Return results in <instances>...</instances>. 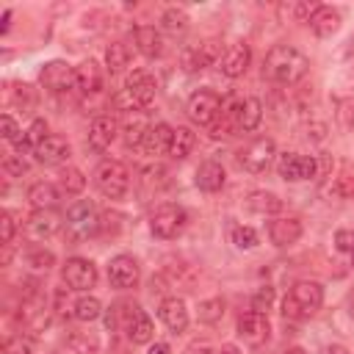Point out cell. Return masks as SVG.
Wrapping results in <instances>:
<instances>
[{
    "mask_svg": "<svg viewBox=\"0 0 354 354\" xmlns=\"http://www.w3.org/2000/svg\"><path fill=\"white\" fill-rule=\"evenodd\" d=\"M310 69V61L301 50L290 47V44H277L268 50L266 61H263V75L279 86H293L299 83Z\"/></svg>",
    "mask_w": 354,
    "mask_h": 354,
    "instance_id": "obj_1",
    "label": "cell"
},
{
    "mask_svg": "<svg viewBox=\"0 0 354 354\" xmlns=\"http://www.w3.org/2000/svg\"><path fill=\"white\" fill-rule=\"evenodd\" d=\"M321 304H324V288L313 279H301L282 299V315L285 318H310L318 313Z\"/></svg>",
    "mask_w": 354,
    "mask_h": 354,
    "instance_id": "obj_2",
    "label": "cell"
},
{
    "mask_svg": "<svg viewBox=\"0 0 354 354\" xmlns=\"http://www.w3.org/2000/svg\"><path fill=\"white\" fill-rule=\"evenodd\" d=\"M94 185L108 199H122L130 191V171L119 160H102L94 169Z\"/></svg>",
    "mask_w": 354,
    "mask_h": 354,
    "instance_id": "obj_3",
    "label": "cell"
},
{
    "mask_svg": "<svg viewBox=\"0 0 354 354\" xmlns=\"http://www.w3.org/2000/svg\"><path fill=\"white\" fill-rule=\"evenodd\" d=\"M185 224H188V213H185L180 205H174V202H163V205L155 207V213L149 216V230H152V235H155V238H163V241L177 238V235L185 230Z\"/></svg>",
    "mask_w": 354,
    "mask_h": 354,
    "instance_id": "obj_4",
    "label": "cell"
},
{
    "mask_svg": "<svg viewBox=\"0 0 354 354\" xmlns=\"http://www.w3.org/2000/svg\"><path fill=\"white\" fill-rule=\"evenodd\" d=\"M274 155H277L274 138L260 136V138H252L246 147L238 149V163H241L249 174H263V171H268Z\"/></svg>",
    "mask_w": 354,
    "mask_h": 354,
    "instance_id": "obj_5",
    "label": "cell"
},
{
    "mask_svg": "<svg viewBox=\"0 0 354 354\" xmlns=\"http://www.w3.org/2000/svg\"><path fill=\"white\" fill-rule=\"evenodd\" d=\"M221 97L216 94V91H210V88H199V91H194L191 97H188V105H185V113H188V119L191 122H196V124H213L216 119H218V113H221Z\"/></svg>",
    "mask_w": 354,
    "mask_h": 354,
    "instance_id": "obj_6",
    "label": "cell"
},
{
    "mask_svg": "<svg viewBox=\"0 0 354 354\" xmlns=\"http://www.w3.org/2000/svg\"><path fill=\"white\" fill-rule=\"evenodd\" d=\"M66 230L75 235V238H88L100 230V216H97V207L88 202V199H77L75 205H69L66 210Z\"/></svg>",
    "mask_w": 354,
    "mask_h": 354,
    "instance_id": "obj_7",
    "label": "cell"
},
{
    "mask_svg": "<svg viewBox=\"0 0 354 354\" xmlns=\"http://www.w3.org/2000/svg\"><path fill=\"white\" fill-rule=\"evenodd\" d=\"M277 171L282 180L299 183V180H310L318 174V163L313 155H299V152H282L277 160Z\"/></svg>",
    "mask_w": 354,
    "mask_h": 354,
    "instance_id": "obj_8",
    "label": "cell"
},
{
    "mask_svg": "<svg viewBox=\"0 0 354 354\" xmlns=\"http://www.w3.org/2000/svg\"><path fill=\"white\" fill-rule=\"evenodd\" d=\"M41 86L50 91V94H64L69 88H77V80H75V69L66 64V61H50L41 66Z\"/></svg>",
    "mask_w": 354,
    "mask_h": 354,
    "instance_id": "obj_9",
    "label": "cell"
},
{
    "mask_svg": "<svg viewBox=\"0 0 354 354\" xmlns=\"http://www.w3.org/2000/svg\"><path fill=\"white\" fill-rule=\"evenodd\" d=\"M64 282L72 290H88L97 285V266L86 257H69L64 263Z\"/></svg>",
    "mask_w": 354,
    "mask_h": 354,
    "instance_id": "obj_10",
    "label": "cell"
},
{
    "mask_svg": "<svg viewBox=\"0 0 354 354\" xmlns=\"http://www.w3.org/2000/svg\"><path fill=\"white\" fill-rule=\"evenodd\" d=\"M108 279H111L113 288L127 290V288H136V285H138L141 268H138V263H136L130 254H116V257L108 263Z\"/></svg>",
    "mask_w": 354,
    "mask_h": 354,
    "instance_id": "obj_11",
    "label": "cell"
},
{
    "mask_svg": "<svg viewBox=\"0 0 354 354\" xmlns=\"http://www.w3.org/2000/svg\"><path fill=\"white\" fill-rule=\"evenodd\" d=\"M268 332H271V324L266 318V313H257V310H249L238 318V335L249 343V346H263L268 340Z\"/></svg>",
    "mask_w": 354,
    "mask_h": 354,
    "instance_id": "obj_12",
    "label": "cell"
},
{
    "mask_svg": "<svg viewBox=\"0 0 354 354\" xmlns=\"http://www.w3.org/2000/svg\"><path fill=\"white\" fill-rule=\"evenodd\" d=\"M216 61H221V44L216 39H207L196 47H188L183 53V66L188 72H196V69H205V66H213Z\"/></svg>",
    "mask_w": 354,
    "mask_h": 354,
    "instance_id": "obj_13",
    "label": "cell"
},
{
    "mask_svg": "<svg viewBox=\"0 0 354 354\" xmlns=\"http://www.w3.org/2000/svg\"><path fill=\"white\" fill-rule=\"evenodd\" d=\"M58 230H61V216H58L55 210H33L30 218L25 221V232H28V238H33V241L53 238Z\"/></svg>",
    "mask_w": 354,
    "mask_h": 354,
    "instance_id": "obj_14",
    "label": "cell"
},
{
    "mask_svg": "<svg viewBox=\"0 0 354 354\" xmlns=\"http://www.w3.org/2000/svg\"><path fill=\"white\" fill-rule=\"evenodd\" d=\"M249 61H252V50L246 41H232L224 55H221V72L227 77H241L246 69H249Z\"/></svg>",
    "mask_w": 354,
    "mask_h": 354,
    "instance_id": "obj_15",
    "label": "cell"
},
{
    "mask_svg": "<svg viewBox=\"0 0 354 354\" xmlns=\"http://www.w3.org/2000/svg\"><path fill=\"white\" fill-rule=\"evenodd\" d=\"M116 136H119L116 119H111V116H97V119L91 122V130H88V147H91L94 152H105V149L113 144Z\"/></svg>",
    "mask_w": 354,
    "mask_h": 354,
    "instance_id": "obj_16",
    "label": "cell"
},
{
    "mask_svg": "<svg viewBox=\"0 0 354 354\" xmlns=\"http://www.w3.org/2000/svg\"><path fill=\"white\" fill-rule=\"evenodd\" d=\"M158 315H160V321H163L171 332H177V335L188 329V307H185V301H183V299H177V296L163 299V301H160Z\"/></svg>",
    "mask_w": 354,
    "mask_h": 354,
    "instance_id": "obj_17",
    "label": "cell"
},
{
    "mask_svg": "<svg viewBox=\"0 0 354 354\" xmlns=\"http://www.w3.org/2000/svg\"><path fill=\"white\" fill-rule=\"evenodd\" d=\"M268 238L274 246H290L301 238V221L293 218V216H282V218H274L268 224Z\"/></svg>",
    "mask_w": 354,
    "mask_h": 354,
    "instance_id": "obj_18",
    "label": "cell"
},
{
    "mask_svg": "<svg viewBox=\"0 0 354 354\" xmlns=\"http://www.w3.org/2000/svg\"><path fill=\"white\" fill-rule=\"evenodd\" d=\"M149 116L144 113V111H133V113H127L124 116V122H122V138H124V144L133 149V147H141L144 144V138H147V133H149Z\"/></svg>",
    "mask_w": 354,
    "mask_h": 354,
    "instance_id": "obj_19",
    "label": "cell"
},
{
    "mask_svg": "<svg viewBox=\"0 0 354 354\" xmlns=\"http://www.w3.org/2000/svg\"><path fill=\"white\" fill-rule=\"evenodd\" d=\"M33 155H36V160L44 163V166H58V163H64V160L69 158V144H66V138H61V136H47V138L33 149Z\"/></svg>",
    "mask_w": 354,
    "mask_h": 354,
    "instance_id": "obj_20",
    "label": "cell"
},
{
    "mask_svg": "<svg viewBox=\"0 0 354 354\" xmlns=\"http://www.w3.org/2000/svg\"><path fill=\"white\" fill-rule=\"evenodd\" d=\"M124 88H127V91L136 97V102H138L141 108H147V105L155 100V91H158V86H155V77H152L149 72H144V69H136V72L127 77Z\"/></svg>",
    "mask_w": 354,
    "mask_h": 354,
    "instance_id": "obj_21",
    "label": "cell"
},
{
    "mask_svg": "<svg viewBox=\"0 0 354 354\" xmlns=\"http://www.w3.org/2000/svg\"><path fill=\"white\" fill-rule=\"evenodd\" d=\"M196 185L202 188V191H207V194H216V191H221L224 188V180H227V174H224V166L218 163V160H205L199 169H196Z\"/></svg>",
    "mask_w": 354,
    "mask_h": 354,
    "instance_id": "obj_22",
    "label": "cell"
},
{
    "mask_svg": "<svg viewBox=\"0 0 354 354\" xmlns=\"http://www.w3.org/2000/svg\"><path fill=\"white\" fill-rule=\"evenodd\" d=\"M171 136H174V127H169L166 122H158V124H152L149 127V133H147V138H144V152L147 155H163V152H169V147H171Z\"/></svg>",
    "mask_w": 354,
    "mask_h": 354,
    "instance_id": "obj_23",
    "label": "cell"
},
{
    "mask_svg": "<svg viewBox=\"0 0 354 354\" xmlns=\"http://www.w3.org/2000/svg\"><path fill=\"white\" fill-rule=\"evenodd\" d=\"M75 80H77V88L83 94H97L102 88V69L97 61H83L80 66H75Z\"/></svg>",
    "mask_w": 354,
    "mask_h": 354,
    "instance_id": "obj_24",
    "label": "cell"
},
{
    "mask_svg": "<svg viewBox=\"0 0 354 354\" xmlns=\"http://www.w3.org/2000/svg\"><path fill=\"white\" fill-rule=\"evenodd\" d=\"M61 199V191L53 185V183H33L28 188V202L33 205V210H53Z\"/></svg>",
    "mask_w": 354,
    "mask_h": 354,
    "instance_id": "obj_25",
    "label": "cell"
},
{
    "mask_svg": "<svg viewBox=\"0 0 354 354\" xmlns=\"http://www.w3.org/2000/svg\"><path fill=\"white\" fill-rule=\"evenodd\" d=\"M310 28L315 36H332L340 28V14L332 6H318L310 17Z\"/></svg>",
    "mask_w": 354,
    "mask_h": 354,
    "instance_id": "obj_26",
    "label": "cell"
},
{
    "mask_svg": "<svg viewBox=\"0 0 354 354\" xmlns=\"http://www.w3.org/2000/svg\"><path fill=\"white\" fill-rule=\"evenodd\" d=\"M133 36H136V47H138L141 55L158 58V55L163 53V39H160V33H158L152 25H138Z\"/></svg>",
    "mask_w": 354,
    "mask_h": 354,
    "instance_id": "obj_27",
    "label": "cell"
},
{
    "mask_svg": "<svg viewBox=\"0 0 354 354\" xmlns=\"http://www.w3.org/2000/svg\"><path fill=\"white\" fill-rule=\"evenodd\" d=\"M127 335H130V340L138 343V346L149 343V340L155 337V324H152V318H149L144 310H136V315H133L130 324H127Z\"/></svg>",
    "mask_w": 354,
    "mask_h": 354,
    "instance_id": "obj_28",
    "label": "cell"
},
{
    "mask_svg": "<svg viewBox=\"0 0 354 354\" xmlns=\"http://www.w3.org/2000/svg\"><path fill=\"white\" fill-rule=\"evenodd\" d=\"M263 119V102L257 97H246L241 102V113H238V130H254Z\"/></svg>",
    "mask_w": 354,
    "mask_h": 354,
    "instance_id": "obj_29",
    "label": "cell"
},
{
    "mask_svg": "<svg viewBox=\"0 0 354 354\" xmlns=\"http://www.w3.org/2000/svg\"><path fill=\"white\" fill-rule=\"evenodd\" d=\"M246 205L254 210V213H279L282 210V199L277 196V194H271V191H252L249 196H246Z\"/></svg>",
    "mask_w": 354,
    "mask_h": 354,
    "instance_id": "obj_30",
    "label": "cell"
},
{
    "mask_svg": "<svg viewBox=\"0 0 354 354\" xmlns=\"http://www.w3.org/2000/svg\"><path fill=\"white\" fill-rule=\"evenodd\" d=\"M194 144H196V136H194L191 127H174L169 155H171V158H188L191 149H194Z\"/></svg>",
    "mask_w": 354,
    "mask_h": 354,
    "instance_id": "obj_31",
    "label": "cell"
},
{
    "mask_svg": "<svg viewBox=\"0 0 354 354\" xmlns=\"http://www.w3.org/2000/svg\"><path fill=\"white\" fill-rule=\"evenodd\" d=\"M105 64L111 72H122L127 64H130V47L124 41H113L108 50H105Z\"/></svg>",
    "mask_w": 354,
    "mask_h": 354,
    "instance_id": "obj_32",
    "label": "cell"
},
{
    "mask_svg": "<svg viewBox=\"0 0 354 354\" xmlns=\"http://www.w3.org/2000/svg\"><path fill=\"white\" fill-rule=\"evenodd\" d=\"M44 138H47V122H44V119H33L30 127L25 130L22 141L17 144V149H19V152H22V149H36Z\"/></svg>",
    "mask_w": 354,
    "mask_h": 354,
    "instance_id": "obj_33",
    "label": "cell"
},
{
    "mask_svg": "<svg viewBox=\"0 0 354 354\" xmlns=\"http://www.w3.org/2000/svg\"><path fill=\"white\" fill-rule=\"evenodd\" d=\"M72 315H75L77 321H97V318L102 315V304H100L94 296H80V299L75 301V307H72Z\"/></svg>",
    "mask_w": 354,
    "mask_h": 354,
    "instance_id": "obj_34",
    "label": "cell"
},
{
    "mask_svg": "<svg viewBox=\"0 0 354 354\" xmlns=\"http://www.w3.org/2000/svg\"><path fill=\"white\" fill-rule=\"evenodd\" d=\"M160 22H163V30L166 33H183L185 28H188V14L183 11V8H166L163 11V17H160Z\"/></svg>",
    "mask_w": 354,
    "mask_h": 354,
    "instance_id": "obj_35",
    "label": "cell"
},
{
    "mask_svg": "<svg viewBox=\"0 0 354 354\" xmlns=\"http://www.w3.org/2000/svg\"><path fill=\"white\" fill-rule=\"evenodd\" d=\"M224 315V301L221 299H205L199 301V310H196V318L202 324H218Z\"/></svg>",
    "mask_w": 354,
    "mask_h": 354,
    "instance_id": "obj_36",
    "label": "cell"
},
{
    "mask_svg": "<svg viewBox=\"0 0 354 354\" xmlns=\"http://www.w3.org/2000/svg\"><path fill=\"white\" fill-rule=\"evenodd\" d=\"M329 194H332L335 199H354V174H351V171L337 174V177L332 180V185H329Z\"/></svg>",
    "mask_w": 354,
    "mask_h": 354,
    "instance_id": "obj_37",
    "label": "cell"
},
{
    "mask_svg": "<svg viewBox=\"0 0 354 354\" xmlns=\"http://www.w3.org/2000/svg\"><path fill=\"white\" fill-rule=\"evenodd\" d=\"M61 188H64L66 194H80V191L86 188V177H83V171L75 169V166H66V169L61 171Z\"/></svg>",
    "mask_w": 354,
    "mask_h": 354,
    "instance_id": "obj_38",
    "label": "cell"
},
{
    "mask_svg": "<svg viewBox=\"0 0 354 354\" xmlns=\"http://www.w3.org/2000/svg\"><path fill=\"white\" fill-rule=\"evenodd\" d=\"M141 185H144L147 191L166 185V169H163V166H144V169H141Z\"/></svg>",
    "mask_w": 354,
    "mask_h": 354,
    "instance_id": "obj_39",
    "label": "cell"
},
{
    "mask_svg": "<svg viewBox=\"0 0 354 354\" xmlns=\"http://www.w3.org/2000/svg\"><path fill=\"white\" fill-rule=\"evenodd\" d=\"M232 243L238 249H252V246H257V232L252 227H235L232 230Z\"/></svg>",
    "mask_w": 354,
    "mask_h": 354,
    "instance_id": "obj_40",
    "label": "cell"
},
{
    "mask_svg": "<svg viewBox=\"0 0 354 354\" xmlns=\"http://www.w3.org/2000/svg\"><path fill=\"white\" fill-rule=\"evenodd\" d=\"M0 124H3V138H6V141H11V144H19V141H22L25 133L19 130V124L14 122L11 113H3V116H0Z\"/></svg>",
    "mask_w": 354,
    "mask_h": 354,
    "instance_id": "obj_41",
    "label": "cell"
},
{
    "mask_svg": "<svg viewBox=\"0 0 354 354\" xmlns=\"http://www.w3.org/2000/svg\"><path fill=\"white\" fill-rule=\"evenodd\" d=\"M113 105L119 108V111H124V113H133V111H141V105L136 102V97L127 91V88H119L116 94H113Z\"/></svg>",
    "mask_w": 354,
    "mask_h": 354,
    "instance_id": "obj_42",
    "label": "cell"
},
{
    "mask_svg": "<svg viewBox=\"0 0 354 354\" xmlns=\"http://www.w3.org/2000/svg\"><path fill=\"white\" fill-rule=\"evenodd\" d=\"M337 122L343 130L354 127V100H340L337 102Z\"/></svg>",
    "mask_w": 354,
    "mask_h": 354,
    "instance_id": "obj_43",
    "label": "cell"
},
{
    "mask_svg": "<svg viewBox=\"0 0 354 354\" xmlns=\"http://www.w3.org/2000/svg\"><path fill=\"white\" fill-rule=\"evenodd\" d=\"M3 171H6L8 177H22V174L28 171V163H25L19 155H6V158H3Z\"/></svg>",
    "mask_w": 354,
    "mask_h": 354,
    "instance_id": "obj_44",
    "label": "cell"
},
{
    "mask_svg": "<svg viewBox=\"0 0 354 354\" xmlns=\"http://www.w3.org/2000/svg\"><path fill=\"white\" fill-rule=\"evenodd\" d=\"M315 8H318V6H310V3H293V6H288L285 11L293 17V22H310V17H313Z\"/></svg>",
    "mask_w": 354,
    "mask_h": 354,
    "instance_id": "obj_45",
    "label": "cell"
},
{
    "mask_svg": "<svg viewBox=\"0 0 354 354\" xmlns=\"http://www.w3.org/2000/svg\"><path fill=\"white\" fill-rule=\"evenodd\" d=\"M271 301H274V288H271V285H266V288H260V290L254 293V299H252V310L263 313V310H268V307H271Z\"/></svg>",
    "mask_w": 354,
    "mask_h": 354,
    "instance_id": "obj_46",
    "label": "cell"
},
{
    "mask_svg": "<svg viewBox=\"0 0 354 354\" xmlns=\"http://www.w3.org/2000/svg\"><path fill=\"white\" fill-rule=\"evenodd\" d=\"M28 263H30L33 268H41V271H47V268L55 263V257H53V252L36 249V252H30V254H28Z\"/></svg>",
    "mask_w": 354,
    "mask_h": 354,
    "instance_id": "obj_47",
    "label": "cell"
},
{
    "mask_svg": "<svg viewBox=\"0 0 354 354\" xmlns=\"http://www.w3.org/2000/svg\"><path fill=\"white\" fill-rule=\"evenodd\" d=\"M14 230H17V224H14L11 210H3V213H0V232H3V243H11V241H14Z\"/></svg>",
    "mask_w": 354,
    "mask_h": 354,
    "instance_id": "obj_48",
    "label": "cell"
},
{
    "mask_svg": "<svg viewBox=\"0 0 354 354\" xmlns=\"http://www.w3.org/2000/svg\"><path fill=\"white\" fill-rule=\"evenodd\" d=\"M335 246L340 252H351L354 249V230H337L335 232Z\"/></svg>",
    "mask_w": 354,
    "mask_h": 354,
    "instance_id": "obj_49",
    "label": "cell"
},
{
    "mask_svg": "<svg viewBox=\"0 0 354 354\" xmlns=\"http://www.w3.org/2000/svg\"><path fill=\"white\" fill-rule=\"evenodd\" d=\"M6 354H33V351L22 340H6Z\"/></svg>",
    "mask_w": 354,
    "mask_h": 354,
    "instance_id": "obj_50",
    "label": "cell"
},
{
    "mask_svg": "<svg viewBox=\"0 0 354 354\" xmlns=\"http://www.w3.org/2000/svg\"><path fill=\"white\" fill-rule=\"evenodd\" d=\"M315 163H318V174H315V177H326V174L332 171V158H329L326 152H321V155L315 158Z\"/></svg>",
    "mask_w": 354,
    "mask_h": 354,
    "instance_id": "obj_51",
    "label": "cell"
},
{
    "mask_svg": "<svg viewBox=\"0 0 354 354\" xmlns=\"http://www.w3.org/2000/svg\"><path fill=\"white\" fill-rule=\"evenodd\" d=\"M321 354H351V351H348L346 346H337V343H335V346H324Z\"/></svg>",
    "mask_w": 354,
    "mask_h": 354,
    "instance_id": "obj_52",
    "label": "cell"
},
{
    "mask_svg": "<svg viewBox=\"0 0 354 354\" xmlns=\"http://www.w3.org/2000/svg\"><path fill=\"white\" fill-rule=\"evenodd\" d=\"M149 354H169V343H155L149 348Z\"/></svg>",
    "mask_w": 354,
    "mask_h": 354,
    "instance_id": "obj_53",
    "label": "cell"
},
{
    "mask_svg": "<svg viewBox=\"0 0 354 354\" xmlns=\"http://www.w3.org/2000/svg\"><path fill=\"white\" fill-rule=\"evenodd\" d=\"M218 354H241V351H238V346H232V343H224Z\"/></svg>",
    "mask_w": 354,
    "mask_h": 354,
    "instance_id": "obj_54",
    "label": "cell"
},
{
    "mask_svg": "<svg viewBox=\"0 0 354 354\" xmlns=\"http://www.w3.org/2000/svg\"><path fill=\"white\" fill-rule=\"evenodd\" d=\"M188 354H213V351H210L207 346H191V348H188Z\"/></svg>",
    "mask_w": 354,
    "mask_h": 354,
    "instance_id": "obj_55",
    "label": "cell"
},
{
    "mask_svg": "<svg viewBox=\"0 0 354 354\" xmlns=\"http://www.w3.org/2000/svg\"><path fill=\"white\" fill-rule=\"evenodd\" d=\"M285 354H304V351H301V348H288Z\"/></svg>",
    "mask_w": 354,
    "mask_h": 354,
    "instance_id": "obj_56",
    "label": "cell"
},
{
    "mask_svg": "<svg viewBox=\"0 0 354 354\" xmlns=\"http://www.w3.org/2000/svg\"><path fill=\"white\" fill-rule=\"evenodd\" d=\"M351 268H354V249H351Z\"/></svg>",
    "mask_w": 354,
    "mask_h": 354,
    "instance_id": "obj_57",
    "label": "cell"
},
{
    "mask_svg": "<svg viewBox=\"0 0 354 354\" xmlns=\"http://www.w3.org/2000/svg\"><path fill=\"white\" fill-rule=\"evenodd\" d=\"M351 313H354V299H351Z\"/></svg>",
    "mask_w": 354,
    "mask_h": 354,
    "instance_id": "obj_58",
    "label": "cell"
}]
</instances>
